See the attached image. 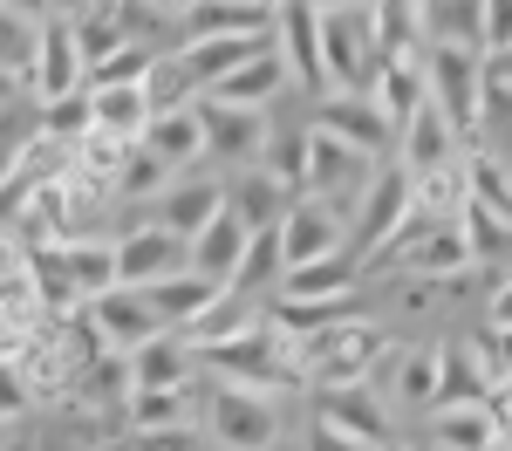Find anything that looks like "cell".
I'll use <instances>...</instances> for the list:
<instances>
[{
  "label": "cell",
  "mask_w": 512,
  "mask_h": 451,
  "mask_svg": "<svg viewBox=\"0 0 512 451\" xmlns=\"http://www.w3.org/2000/svg\"><path fill=\"white\" fill-rule=\"evenodd\" d=\"M192 356H198V369H205L212 383L260 390V397H280V404L308 390V383H301V342L280 335V328H267V315H253L246 328L205 342V349H192Z\"/></svg>",
  "instance_id": "cell-1"
},
{
  "label": "cell",
  "mask_w": 512,
  "mask_h": 451,
  "mask_svg": "<svg viewBox=\"0 0 512 451\" xmlns=\"http://www.w3.org/2000/svg\"><path fill=\"white\" fill-rule=\"evenodd\" d=\"M383 349H390V335H383V322H369V315H342V322L315 328V335L301 342V383H308V397H315V390L376 383Z\"/></svg>",
  "instance_id": "cell-2"
},
{
  "label": "cell",
  "mask_w": 512,
  "mask_h": 451,
  "mask_svg": "<svg viewBox=\"0 0 512 451\" xmlns=\"http://www.w3.org/2000/svg\"><path fill=\"white\" fill-rule=\"evenodd\" d=\"M424 96L437 103V117L458 130V144H472L478 110H485V55H472V48H431L424 55Z\"/></svg>",
  "instance_id": "cell-3"
},
{
  "label": "cell",
  "mask_w": 512,
  "mask_h": 451,
  "mask_svg": "<svg viewBox=\"0 0 512 451\" xmlns=\"http://www.w3.org/2000/svg\"><path fill=\"white\" fill-rule=\"evenodd\" d=\"M205 431H212L219 451H274L280 445V397L212 383L205 390Z\"/></svg>",
  "instance_id": "cell-4"
},
{
  "label": "cell",
  "mask_w": 512,
  "mask_h": 451,
  "mask_svg": "<svg viewBox=\"0 0 512 451\" xmlns=\"http://www.w3.org/2000/svg\"><path fill=\"white\" fill-rule=\"evenodd\" d=\"M403 219H410V171L396 158H383L349 212V253H383L403 233Z\"/></svg>",
  "instance_id": "cell-5"
},
{
  "label": "cell",
  "mask_w": 512,
  "mask_h": 451,
  "mask_svg": "<svg viewBox=\"0 0 512 451\" xmlns=\"http://www.w3.org/2000/svg\"><path fill=\"white\" fill-rule=\"evenodd\" d=\"M82 48L69 14H41L35 35H28V89H35V110L41 103H62V96H82Z\"/></svg>",
  "instance_id": "cell-6"
},
{
  "label": "cell",
  "mask_w": 512,
  "mask_h": 451,
  "mask_svg": "<svg viewBox=\"0 0 512 451\" xmlns=\"http://www.w3.org/2000/svg\"><path fill=\"white\" fill-rule=\"evenodd\" d=\"M369 178H376V158H355V151H342L335 137L308 130V171H301V192L328 205V212L342 219V233H349V212H355V199H362Z\"/></svg>",
  "instance_id": "cell-7"
},
{
  "label": "cell",
  "mask_w": 512,
  "mask_h": 451,
  "mask_svg": "<svg viewBox=\"0 0 512 451\" xmlns=\"http://www.w3.org/2000/svg\"><path fill=\"white\" fill-rule=\"evenodd\" d=\"M274 55L287 69V89H308V96H328V62H321V14L308 0H280L274 7Z\"/></svg>",
  "instance_id": "cell-8"
},
{
  "label": "cell",
  "mask_w": 512,
  "mask_h": 451,
  "mask_svg": "<svg viewBox=\"0 0 512 451\" xmlns=\"http://www.w3.org/2000/svg\"><path fill=\"white\" fill-rule=\"evenodd\" d=\"M280 240V274H294V267H315V260H328V253H349V233H342V219L328 212L321 199H287V212H280L274 226Z\"/></svg>",
  "instance_id": "cell-9"
},
{
  "label": "cell",
  "mask_w": 512,
  "mask_h": 451,
  "mask_svg": "<svg viewBox=\"0 0 512 451\" xmlns=\"http://www.w3.org/2000/svg\"><path fill=\"white\" fill-rule=\"evenodd\" d=\"M198 130H205V158L212 164H260L267 137H274V110H233V103H205L198 96Z\"/></svg>",
  "instance_id": "cell-10"
},
{
  "label": "cell",
  "mask_w": 512,
  "mask_h": 451,
  "mask_svg": "<svg viewBox=\"0 0 512 451\" xmlns=\"http://www.w3.org/2000/svg\"><path fill=\"white\" fill-rule=\"evenodd\" d=\"M308 130H321V137H335L342 151H355V158H390V144H396V130L383 123V110L369 103V96H321L315 103V117H308Z\"/></svg>",
  "instance_id": "cell-11"
},
{
  "label": "cell",
  "mask_w": 512,
  "mask_h": 451,
  "mask_svg": "<svg viewBox=\"0 0 512 451\" xmlns=\"http://www.w3.org/2000/svg\"><path fill=\"white\" fill-rule=\"evenodd\" d=\"M117 240V287H158L171 281V274H185V240L178 233H164L158 219H144V226H123V233H110Z\"/></svg>",
  "instance_id": "cell-12"
},
{
  "label": "cell",
  "mask_w": 512,
  "mask_h": 451,
  "mask_svg": "<svg viewBox=\"0 0 512 451\" xmlns=\"http://www.w3.org/2000/svg\"><path fill=\"white\" fill-rule=\"evenodd\" d=\"M376 397L390 404V417L396 410H424L437 404V342H390L383 349V363H376Z\"/></svg>",
  "instance_id": "cell-13"
},
{
  "label": "cell",
  "mask_w": 512,
  "mask_h": 451,
  "mask_svg": "<svg viewBox=\"0 0 512 451\" xmlns=\"http://www.w3.org/2000/svg\"><path fill=\"white\" fill-rule=\"evenodd\" d=\"M82 315H89L96 335H103V349H110V356H130V349H144L151 335H171V328L151 315V301H144L137 287H110V294L82 301Z\"/></svg>",
  "instance_id": "cell-14"
},
{
  "label": "cell",
  "mask_w": 512,
  "mask_h": 451,
  "mask_svg": "<svg viewBox=\"0 0 512 451\" xmlns=\"http://www.w3.org/2000/svg\"><path fill=\"white\" fill-rule=\"evenodd\" d=\"M315 424L342 431L355 445L383 451L390 445V404L376 397V383H355V390H315Z\"/></svg>",
  "instance_id": "cell-15"
},
{
  "label": "cell",
  "mask_w": 512,
  "mask_h": 451,
  "mask_svg": "<svg viewBox=\"0 0 512 451\" xmlns=\"http://www.w3.org/2000/svg\"><path fill=\"white\" fill-rule=\"evenodd\" d=\"M219 212H226V178H212L205 164L185 171V178H171V185L158 192V226L178 233V240H192L198 226H212Z\"/></svg>",
  "instance_id": "cell-16"
},
{
  "label": "cell",
  "mask_w": 512,
  "mask_h": 451,
  "mask_svg": "<svg viewBox=\"0 0 512 451\" xmlns=\"http://www.w3.org/2000/svg\"><path fill=\"white\" fill-rule=\"evenodd\" d=\"M390 151H396V164H403L410 178H424V171H444V164H458V151H465V144H458V130H451V123L437 117V103L424 96V103H417V117L396 130Z\"/></svg>",
  "instance_id": "cell-17"
},
{
  "label": "cell",
  "mask_w": 512,
  "mask_h": 451,
  "mask_svg": "<svg viewBox=\"0 0 512 451\" xmlns=\"http://www.w3.org/2000/svg\"><path fill=\"white\" fill-rule=\"evenodd\" d=\"M123 376H130V390H192L198 356L185 335H151L144 349L123 356Z\"/></svg>",
  "instance_id": "cell-18"
},
{
  "label": "cell",
  "mask_w": 512,
  "mask_h": 451,
  "mask_svg": "<svg viewBox=\"0 0 512 451\" xmlns=\"http://www.w3.org/2000/svg\"><path fill=\"white\" fill-rule=\"evenodd\" d=\"M280 89H287V69H280L274 41H267V48H253V55L239 62L233 76L212 82V89H205V103H233V110H274Z\"/></svg>",
  "instance_id": "cell-19"
},
{
  "label": "cell",
  "mask_w": 512,
  "mask_h": 451,
  "mask_svg": "<svg viewBox=\"0 0 512 451\" xmlns=\"http://www.w3.org/2000/svg\"><path fill=\"white\" fill-rule=\"evenodd\" d=\"M362 294V260L355 253H328L315 267H294V274H280L274 301H294V308H315V301H349Z\"/></svg>",
  "instance_id": "cell-20"
},
{
  "label": "cell",
  "mask_w": 512,
  "mask_h": 451,
  "mask_svg": "<svg viewBox=\"0 0 512 451\" xmlns=\"http://www.w3.org/2000/svg\"><path fill=\"white\" fill-rule=\"evenodd\" d=\"M137 151L144 158H158L171 178H185L205 164V130H198V103L192 110H171V117H151L144 123V137H137Z\"/></svg>",
  "instance_id": "cell-21"
},
{
  "label": "cell",
  "mask_w": 512,
  "mask_h": 451,
  "mask_svg": "<svg viewBox=\"0 0 512 451\" xmlns=\"http://www.w3.org/2000/svg\"><path fill=\"white\" fill-rule=\"evenodd\" d=\"M369 35L383 62H424L431 35H424V0H369Z\"/></svg>",
  "instance_id": "cell-22"
},
{
  "label": "cell",
  "mask_w": 512,
  "mask_h": 451,
  "mask_svg": "<svg viewBox=\"0 0 512 451\" xmlns=\"http://www.w3.org/2000/svg\"><path fill=\"white\" fill-rule=\"evenodd\" d=\"M246 240H253V233L239 226L233 212H219L212 226H198L192 240H185V267L212 287H233V267H239V253H246Z\"/></svg>",
  "instance_id": "cell-23"
},
{
  "label": "cell",
  "mask_w": 512,
  "mask_h": 451,
  "mask_svg": "<svg viewBox=\"0 0 512 451\" xmlns=\"http://www.w3.org/2000/svg\"><path fill=\"white\" fill-rule=\"evenodd\" d=\"M431 445L437 451H506L499 445V417L485 397L472 404H431Z\"/></svg>",
  "instance_id": "cell-24"
},
{
  "label": "cell",
  "mask_w": 512,
  "mask_h": 451,
  "mask_svg": "<svg viewBox=\"0 0 512 451\" xmlns=\"http://www.w3.org/2000/svg\"><path fill=\"white\" fill-rule=\"evenodd\" d=\"M226 287H212V281H198L192 267L185 274H171V281H158V287H144V301H151V315H158L171 335H192L205 315H212V301H219Z\"/></svg>",
  "instance_id": "cell-25"
},
{
  "label": "cell",
  "mask_w": 512,
  "mask_h": 451,
  "mask_svg": "<svg viewBox=\"0 0 512 451\" xmlns=\"http://www.w3.org/2000/svg\"><path fill=\"white\" fill-rule=\"evenodd\" d=\"M287 185H274L260 164H246V171H233L226 178V212H233L246 233H267V226H280V212H287Z\"/></svg>",
  "instance_id": "cell-26"
},
{
  "label": "cell",
  "mask_w": 512,
  "mask_h": 451,
  "mask_svg": "<svg viewBox=\"0 0 512 451\" xmlns=\"http://www.w3.org/2000/svg\"><path fill=\"white\" fill-rule=\"evenodd\" d=\"M144 431H198V397L192 390H130L123 438H144Z\"/></svg>",
  "instance_id": "cell-27"
},
{
  "label": "cell",
  "mask_w": 512,
  "mask_h": 451,
  "mask_svg": "<svg viewBox=\"0 0 512 451\" xmlns=\"http://www.w3.org/2000/svg\"><path fill=\"white\" fill-rule=\"evenodd\" d=\"M55 260H62V274H69V287H76V301H96V294H110L117 287V240L103 233H82V240L55 246Z\"/></svg>",
  "instance_id": "cell-28"
},
{
  "label": "cell",
  "mask_w": 512,
  "mask_h": 451,
  "mask_svg": "<svg viewBox=\"0 0 512 451\" xmlns=\"http://www.w3.org/2000/svg\"><path fill=\"white\" fill-rule=\"evenodd\" d=\"M82 96H89V130L123 137V144H137V137H144L151 110H144V89H137V82H117V89H82Z\"/></svg>",
  "instance_id": "cell-29"
},
{
  "label": "cell",
  "mask_w": 512,
  "mask_h": 451,
  "mask_svg": "<svg viewBox=\"0 0 512 451\" xmlns=\"http://www.w3.org/2000/svg\"><path fill=\"white\" fill-rule=\"evenodd\" d=\"M369 103L383 110L390 130H403V123L417 117V103H424V62H383L376 82H369Z\"/></svg>",
  "instance_id": "cell-30"
},
{
  "label": "cell",
  "mask_w": 512,
  "mask_h": 451,
  "mask_svg": "<svg viewBox=\"0 0 512 451\" xmlns=\"http://www.w3.org/2000/svg\"><path fill=\"white\" fill-rule=\"evenodd\" d=\"M137 89H144V110H151V117L192 110L198 96H205V89H198V82L185 76V62H178L171 48H164V55H151V69H144V82H137Z\"/></svg>",
  "instance_id": "cell-31"
},
{
  "label": "cell",
  "mask_w": 512,
  "mask_h": 451,
  "mask_svg": "<svg viewBox=\"0 0 512 451\" xmlns=\"http://www.w3.org/2000/svg\"><path fill=\"white\" fill-rule=\"evenodd\" d=\"M260 287H280V240H274V226L253 233L246 253H239V267H233V294H239V301H253Z\"/></svg>",
  "instance_id": "cell-32"
},
{
  "label": "cell",
  "mask_w": 512,
  "mask_h": 451,
  "mask_svg": "<svg viewBox=\"0 0 512 451\" xmlns=\"http://www.w3.org/2000/svg\"><path fill=\"white\" fill-rule=\"evenodd\" d=\"M41 144H62V151H76L82 137H89V96H62V103H41Z\"/></svg>",
  "instance_id": "cell-33"
},
{
  "label": "cell",
  "mask_w": 512,
  "mask_h": 451,
  "mask_svg": "<svg viewBox=\"0 0 512 451\" xmlns=\"http://www.w3.org/2000/svg\"><path fill=\"white\" fill-rule=\"evenodd\" d=\"M478 41H485V62L512 55V0H478Z\"/></svg>",
  "instance_id": "cell-34"
},
{
  "label": "cell",
  "mask_w": 512,
  "mask_h": 451,
  "mask_svg": "<svg viewBox=\"0 0 512 451\" xmlns=\"http://www.w3.org/2000/svg\"><path fill=\"white\" fill-rule=\"evenodd\" d=\"M28 410H35V397H28L21 363H0V424H14V417H28Z\"/></svg>",
  "instance_id": "cell-35"
},
{
  "label": "cell",
  "mask_w": 512,
  "mask_h": 451,
  "mask_svg": "<svg viewBox=\"0 0 512 451\" xmlns=\"http://www.w3.org/2000/svg\"><path fill=\"white\" fill-rule=\"evenodd\" d=\"M485 328L512 335V274H499V281H492V301H485Z\"/></svg>",
  "instance_id": "cell-36"
},
{
  "label": "cell",
  "mask_w": 512,
  "mask_h": 451,
  "mask_svg": "<svg viewBox=\"0 0 512 451\" xmlns=\"http://www.w3.org/2000/svg\"><path fill=\"white\" fill-rule=\"evenodd\" d=\"M451 287H437V281H403V315H424V308H437Z\"/></svg>",
  "instance_id": "cell-37"
},
{
  "label": "cell",
  "mask_w": 512,
  "mask_h": 451,
  "mask_svg": "<svg viewBox=\"0 0 512 451\" xmlns=\"http://www.w3.org/2000/svg\"><path fill=\"white\" fill-rule=\"evenodd\" d=\"M308 451H369V445H355V438L328 431V424H308Z\"/></svg>",
  "instance_id": "cell-38"
},
{
  "label": "cell",
  "mask_w": 512,
  "mask_h": 451,
  "mask_svg": "<svg viewBox=\"0 0 512 451\" xmlns=\"http://www.w3.org/2000/svg\"><path fill=\"white\" fill-rule=\"evenodd\" d=\"M233 7H253V14H274L280 0H233Z\"/></svg>",
  "instance_id": "cell-39"
},
{
  "label": "cell",
  "mask_w": 512,
  "mask_h": 451,
  "mask_svg": "<svg viewBox=\"0 0 512 451\" xmlns=\"http://www.w3.org/2000/svg\"><path fill=\"white\" fill-rule=\"evenodd\" d=\"M151 7H164V14H185V7H192V0H151Z\"/></svg>",
  "instance_id": "cell-40"
},
{
  "label": "cell",
  "mask_w": 512,
  "mask_h": 451,
  "mask_svg": "<svg viewBox=\"0 0 512 451\" xmlns=\"http://www.w3.org/2000/svg\"><path fill=\"white\" fill-rule=\"evenodd\" d=\"M308 7H369V0H308Z\"/></svg>",
  "instance_id": "cell-41"
},
{
  "label": "cell",
  "mask_w": 512,
  "mask_h": 451,
  "mask_svg": "<svg viewBox=\"0 0 512 451\" xmlns=\"http://www.w3.org/2000/svg\"><path fill=\"white\" fill-rule=\"evenodd\" d=\"M0 82H7V69H0Z\"/></svg>",
  "instance_id": "cell-42"
},
{
  "label": "cell",
  "mask_w": 512,
  "mask_h": 451,
  "mask_svg": "<svg viewBox=\"0 0 512 451\" xmlns=\"http://www.w3.org/2000/svg\"><path fill=\"white\" fill-rule=\"evenodd\" d=\"M82 451H96V445H82Z\"/></svg>",
  "instance_id": "cell-43"
},
{
  "label": "cell",
  "mask_w": 512,
  "mask_h": 451,
  "mask_svg": "<svg viewBox=\"0 0 512 451\" xmlns=\"http://www.w3.org/2000/svg\"><path fill=\"white\" fill-rule=\"evenodd\" d=\"M424 7H431V0H424Z\"/></svg>",
  "instance_id": "cell-44"
}]
</instances>
